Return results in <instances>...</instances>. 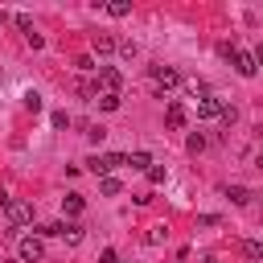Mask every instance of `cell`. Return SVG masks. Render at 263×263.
<instances>
[{
	"instance_id": "obj_1",
	"label": "cell",
	"mask_w": 263,
	"mask_h": 263,
	"mask_svg": "<svg viewBox=\"0 0 263 263\" xmlns=\"http://www.w3.org/2000/svg\"><path fill=\"white\" fill-rule=\"evenodd\" d=\"M0 205H4V218H8L12 226H25V222L33 218V210H29L25 201H16V197H8V193H0Z\"/></svg>"
},
{
	"instance_id": "obj_2",
	"label": "cell",
	"mask_w": 263,
	"mask_h": 263,
	"mask_svg": "<svg viewBox=\"0 0 263 263\" xmlns=\"http://www.w3.org/2000/svg\"><path fill=\"white\" fill-rule=\"evenodd\" d=\"M148 74H152V82H156V95H164V90H173V86L181 82V74H177L173 66H160V62L148 66Z\"/></svg>"
},
{
	"instance_id": "obj_3",
	"label": "cell",
	"mask_w": 263,
	"mask_h": 263,
	"mask_svg": "<svg viewBox=\"0 0 263 263\" xmlns=\"http://www.w3.org/2000/svg\"><path fill=\"white\" fill-rule=\"evenodd\" d=\"M226 58L234 62V70H238L242 78H255V70H259V58H255V53H247V49H230Z\"/></svg>"
},
{
	"instance_id": "obj_4",
	"label": "cell",
	"mask_w": 263,
	"mask_h": 263,
	"mask_svg": "<svg viewBox=\"0 0 263 263\" xmlns=\"http://www.w3.org/2000/svg\"><path fill=\"white\" fill-rule=\"evenodd\" d=\"M119 164H123V152H111V156H90V160H86V168H90L95 177H107V173H111V168H119Z\"/></svg>"
},
{
	"instance_id": "obj_5",
	"label": "cell",
	"mask_w": 263,
	"mask_h": 263,
	"mask_svg": "<svg viewBox=\"0 0 263 263\" xmlns=\"http://www.w3.org/2000/svg\"><path fill=\"white\" fill-rule=\"evenodd\" d=\"M95 86H103V95H119L123 74H119V70H111V66H99V82H95Z\"/></svg>"
},
{
	"instance_id": "obj_6",
	"label": "cell",
	"mask_w": 263,
	"mask_h": 263,
	"mask_svg": "<svg viewBox=\"0 0 263 263\" xmlns=\"http://www.w3.org/2000/svg\"><path fill=\"white\" fill-rule=\"evenodd\" d=\"M16 255L25 259V263H41V255H45V247H41V238H21V247H16Z\"/></svg>"
},
{
	"instance_id": "obj_7",
	"label": "cell",
	"mask_w": 263,
	"mask_h": 263,
	"mask_svg": "<svg viewBox=\"0 0 263 263\" xmlns=\"http://www.w3.org/2000/svg\"><path fill=\"white\" fill-rule=\"evenodd\" d=\"M197 115H201V119H214V115H222V99H214V95H201V99H197Z\"/></svg>"
},
{
	"instance_id": "obj_8",
	"label": "cell",
	"mask_w": 263,
	"mask_h": 263,
	"mask_svg": "<svg viewBox=\"0 0 263 263\" xmlns=\"http://www.w3.org/2000/svg\"><path fill=\"white\" fill-rule=\"evenodd\" d=\"M185 119H189V115H185V107H181V103H168V107H164V123H168L173 132H181V127H185Z\"/></svg>"
},
{
	"instance_id": "obj_9",
	"label": "cell",
	"mask_w": 263,
	"mask_h": 263,
	"mask_svg": "<svg viewBox=\"0 0 263 263\" xmlns=\"http://www.w3.org/2000/svg\"><path fill=\"white\" fill-rule=\"evenodd\" d=\"M90 45H95V53H111V49H115V37H111V33H95Z\"/></svg>"
},
{
	"instance_id": "obj_10",
	"label": "cell",
	"mask_w": 263,
	"mask_h": 263,
	"mask_svg": "<svg viewBox=\"0 0 263 263\" xmlns=\"http://www.w3.org/2000/svg\"><path fill=\"white\" fill-rule=\"evenodd\" d=\"M123 164H132L136 173H148V164H152V156H148V152H132V156H123Z\"/></svg>"
},
{
	"instance_id": "obj_11",
	"label": "cell",
	"mask_w": 263,
	"mask_h": 263,
	"mask_svg": "<svg viewBox=\"0 0 263 263\" xmlns=\"http://www.w3.org/2000/svg\"><path fill=\"white\" fill-rule=\"evenodd\" d=\"M226 197H230L234 205H247V201H251V189H247V185H230V189H226Z\"/></svg>"
},
{
	"instance_id": "obj_12",
	"label": "cell",
	"mask_w": 263,
	"mask_h": 263,
	"mask_svg": "<svg viewBox=\"0 0 263 263\" xmlns=\"http://www.w3.org/2000/svg\"><path fill=\"white\" fill-rule=\"evenodd\" d=\"M62 210H66L70 218H78V214H82V197H78V193H66V197H62Z\"/></svg>"
},
{
	"instance_id": "obj_13",
	"label": "cell",
	"mask_w": 263,
	"mask_h": 263,
	"mask_svg": "<svg viewBox=\"0 0 263 263\" xmlns=\"http://www.w3.org/2000/svg\"><path fill=\"white\" fill-rule=\"evenodd\" d=\"M62 238H66L70 247H74V242H82V226H78V222H62Z\"/></svg>"
},
{
	"instance_id": "obj_14",
	"label": "cell",
	"mask_w": 263,
	"mask_h": 263,
	"mask_svg": "<svg viewBox=\"0 0 263 263\" xmlns=\"http://www.w3.org/2000/svg\"><path fill=\"white\" fill-rule=\"evenodd\" d=\"M119 189H123V185H119V177H103V181H99V193H107V197H115Z\"/></svg>"
},
{
	"instance_id": "obj_15",
	"label": "cell",
	"mask_w": 263,
	"mask_h": 263,
	"mask_svg": "<svg viewBox=\"0 0 263 263\" xmlns=\"http://www.w3.org/2000/svg\"><path fill=\"white\" fill-rule=\"evenodd\" d=\"M242 255H247L251 263H259V259H263V242H255V238H251V242L242 247Z\"/></svg>"
},
{
	"instance_id": "obj_16",
	"label": "cell",
	"mask_w": 263,
	"mask_h": 263,
	"mask_svg": "<svg viewBox=\"0 0 263 263\" xmlns=\"http://www.w3.org/2000/svg\"><path fill=\"white\" fill-rule=\"evenodd\" d=\"M16 25H21V33H25V37H33V33H37V29H33V16H29V12H16Z\"/></svg>"
},
{
	"instance_id": "obj_17",
	"label": "cell",
	"mask_w": 263,
	"mask_h": 263,
	"mask_svg": "<svg viewBox=\"0 0 263 263\" xmlns=\"http://www.w3.org/2000/svg\"><path fill=\"white\" fill-rule=\"evenodd\" d=\"M107 12H111V16H127L132 4H127V0H115V4H107Z\"/></svg>"
},
{
	"instance_id": "obj_18",
	"label": "cell",
	"mask_w": 263,
	"mask_h": 263,
	"mask_svg": "<svg viewBox=\"0 0 263 263\" xmlns=\"http://www.w3.org/2000/svg\"><path fill=\"white\" fill-rule=\"evenodd\" d=\"M185 90H189V95H210V90H205V82H201V78H185Z\"/></svg>"
},
{
	"instance_id": "obj_19",
	"label": "cell",
	"mask_w": 263,
	"mask_h": 263,
	"mask_svg": "<svg viewBox=\"0 0 263 263\" xmlns=\"http://www.w3.org/2000/svg\"><path fill=\"white\" fill-rule=\"evenodd\" d=\"M99 107L103 111H119V95H99Z\"/></svg>"
},
{
	"instance_id": "obj_20",
	"label": "cell",
	"mask_w": 263,
	"mask_h": 263,
	"mask_svg": "<svg viewBox=\"0 0 263 263\" xmlns=\"http://www.w3.org/2000/svg\"><path fill=\"white\" fill-rule=\"evenodd\" d=\"M103 136H107V127H103V123H95V127H86V140H90V144H103Z\"/></svg>"
},
{
	"instance_id": "obj_21",
	"label": "cell",
	"mask_w": 263,
	"mask_h": 263,
	"mask_svg": "<svg viewBox=\"0 0 263 263\" xmlns=\"http://www.w3.org/2000/svg\"><path fill=\"white\" fill-rule=\"evenodd\" d=\"M164 177H168V168H164V164H148V181H156V185H160Z\"/></svg>"
},
{
	"instance_id": "obj_22",
	"label": "cell",
	"mask_w": 263,
	"mask_h": 263,
	"mask_svg": "<svg viewBox=\"0 0 263 263\" xmlns=\"http://www.w3.org/2000/svg\"><path fill=\"white\" fill-rule=\"evenodd\" d=\"M25 107H29V111H41V95L29 90V95H25Z\"/></svg>"
},
{
	"instance_id": "obj_23",
	"label": "cell",
	"mask_w": 263,
	"mask_h": 263,
	"mask_svg": "<svg viewBox=\"0 0 263 263\" xmlns=\"http://www.w3.org/2000/svg\"><path fill=\"white\" fill-rule=\"evenodd\" d=\"M234 119H238V111H234V107H230V103H222V123H226V127H230V123H234Z\"/></svg>"
},
{
	"instance_id": "obj_24",
	"label": "cell",
	"mask_w": 263,
	"mask_h": 263,
	"mask_svg": "<svg viewBox=\"0 0 263 263\" xmlns=\"http://www.w3.org/2000/svg\"><path fill=\"white\" fill-rule=\"evenodd\" d=\"M201 148H205V136L193 132V136H189V152H201Z\"/></svg>"
},
{
	"instance_id": "obj_25",
	"label": "cell",
	"mask_w": 263,
	"mask_h": 263,
	"mask_svg": "<svg viewBox=\"0 0 263 263\" xmlns=\"http://www.w3.org/2000/svg\"><path fill=\"white\" fill-rule=\"evenodd\" d=\"M53 127H70V115L66 111H53Z\"/></svg>"
},
{
	"instance_id": "obj_26",
	"label": "cell",
	"mask_w": 263,
	"mask_h": 263,
	"mask_svg": "<svg viewBox=\"0 0 263 263\" xmlns=\"http://www.w3.org/2000/svg\"><path fill=\"white\" fill-rule=\"evenodd\" d=\"M164 234H168V230H164V226H156V230H148V242H164Z\"/></svg>"
},
{
	"instance_id": "obj_27",
	"label": "cell",
	"mask_w": 263,
	"mask_h": 263,
	"mask_svg": "<svg viewBox=\"0 0 263 263\" xmlns=\"http://www.w3.org/2000/svg\"><path fill=\"white\" fill-rule=\"evenodd\" d=\"M99 263H119V255H115V251H111V247H107V251H103V255H99Z\"/></svg>"
},
{
	"instance_id": "obj_28",
	"label": "cell",
	"mask_w": 263,
	"mask_h": 263,
	"mask_svg": "<svg viewBox=\"0 0 263 263\" xmlns=\"http://www.w3.org/2000/svg\"><path fill=\"white\" fill-rule=\"evenodd\" d=\"M205 263H218V259H205Z\"/></svg>"
}]
</instances>
